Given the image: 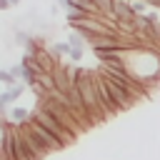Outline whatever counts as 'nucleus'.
Here are the masks:
<instances>
[{
    "label": "nucleus",
    "mask_w": 160,
    "mask_h": 160,
    "mask_svg": "<svg viewBox=\"0 0 160 160\" xmlns=\"http://www.w3.org/2000/svg\"><path fill=\"white\" fill-rule=\"evenodd\" d=\"M25 125H28V130H30V132H32V135L40 140V145H42L48 152H55V150H60V148H62V142H60V140H58V138H55L50 130H45V128H42V125H40V122H38L32 115H30V120H28Z\"/></svg>",
    "instance_id": "obj_3"
},
{
    "label": "nucleus",
    "mask_w": 160,
    "mask_h": 160,
    "mask_svg": "<svg viewBox=\"0 0 160 160\" xmlns=\"http://www.w3.org/2000/svg\"><path fill=\"white\" fill-rule=\"evenodd\" d=\"M5 10H10V5H8V0H0V12H5Z\"/></svg>",
    "instance_id": "obj_4"
},
{
    "label": "nucleus",
    "mask_w": 160,
    "mask_h": 160,
    "mask_svg": "<svg viewBox=\"0 0 160 160\" xmlns=\"http://www.w3.org/2000/svg\"><path fill=\"white\" fill-rule=\"evenodd\" d=\"M8 5L10 8H18V5H22V0H8Z\"/></svg>",
    "instance_id": "obj_5"
},
{
    "label": "nucleus",
    "mask_w": 160,
    "mask_h": 160,
    "mask_svg": "<svg viewBox=\"0 0 160 160\" xmlns=\"http://www.w3.org/2000/svg\"><path fill=\"white\" fill-rule=\"evenodd\" d=\"M32 118H35V120H38V122H40L45 130H50V132H52V135H55V138L62 142V148H65V145H70V142L75 140V135H72V132H70L65 125H60V122H58V120H55V118H52L48 110H42L40 105H35V108H32Z\"/></svg>",
    "instance_id": "obj_1"
},
{
    "label": "nucleus",
    "mask_w": 160,
    "mask_h": 160,
    "mask_svg": "<svg viewBox=\"0 0 160 160\" xmlns=\"http://www.w3.org/2000/svg\"><path fill=\"white\" fill-rule=\"evenodd\" d=\"M98 72H100V70H98ZM100 78H102V85H105V90H108V95H110V102L118 108V112H122V110H130V108L138 102V100H135V98H132V95H130L125 88L115 85V82H112V80H108L102 72H100Z\"/></svg>",
    "instance_id": "obj_2"
},
{
    "label": "nucleus",
    "mask_w": 160,
    "mask_h": 160,
    "mask_svg": "<svg viewBox=\"0 0 160 160\" xmlns=\"http://www.w3.org/2000/svg\"><path fill=\"white\" fill-rule=\"evenodd\" d=\"M0 160H8V158H5V152H2V150H0Z\"/></svg>",
    "instance_id": "obj_6"
}]
</instances>
